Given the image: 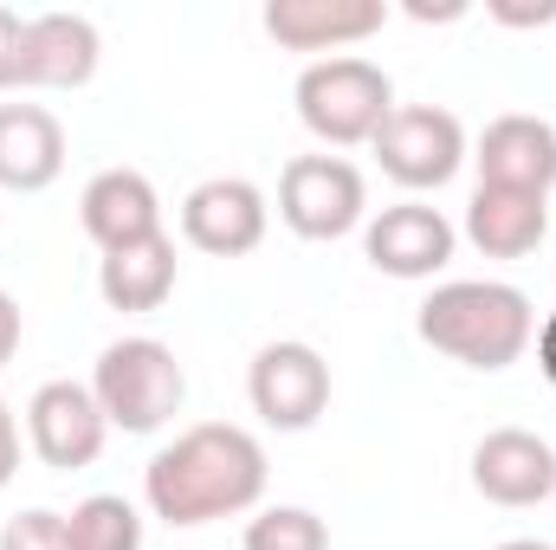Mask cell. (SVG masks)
<instances>
[{"label": "cell", "mask_w": 556, "mask_h": 550, "mask_svg": "<svg viewBox=\"0 0 556 550\" xmlns=\"http://www.w3.org/2000/svg\"><path fill=\"white\" fill-rule=\"evenodd\" d=\"M142 499L175 532L240 518L266 499V447L233 421H201L142 466Z\"/></svg>", "instance_id": "1"}, {"label": "cell", "mask_w": 556, "mask_h": 550, "mask_svg": "<svg viewBox=\"0 0 556 550\" xmlns=\"http://www.w3.org/2000/svg\"><path fill=\"white\" fill-rule=\"evenodd\" d=\"M415 330H420L427 350H440V357H453V363H466V370L498 376V370H511V363L531 350L538 311H531V298H525L518 285H505V278H446V285H433V291L420 298Z\"/></svg>", "instance_id": "2"}, {"label": "cell", "mask_w": 556, "mask_h": 550, "mask_svg": "<svg viewBox=\"0 0 556 550\" xmlns=\"http://www.w3.org/2000/svg\"><path fill=\"white\" fill-rule=\"evenodd\" d=\"M291 104H298V124L330 149H356V142H376V130L389 124L395 111V78L376 65V59H317L298 72L291 85Z\"/></svg>", "instance_id": "3"}, {"label": "cell", "mask_w": 556, "mask_h": 550, "mask_svg": "<svg viewBox=\"0 0 556 550\" xmlns=\"http://www.w3.org/2000/svg\"><path fill=\"white\" fill-rule=\"evenodd\" d=\"M91 396H98V409H104L111 427L155 434L188 402V370L155 337H117V343H104V357L91 370Z\"/></svg>", "instance_id": "4"}, {"label": "cell", "mask_w": 556, "mask_h": 550, "mask_svg": "<svg viewBox=\"0 0 556 550\" xmlns=\"http://www.w3.org/2000/svg\"><path fill=\"white\" fill-rule=\"evenodd\" d=\"M369 214L363 168L343 155H291L278 175V221L298 240H343Z\"/></svg>", "instance_id": "5"}, {"label": "cell", "mask_w": 556, "mask_h": 550, "mask_svg": "<svg viewBox=\"0 0 556 550\" xmlns=\"http://www.w3.org/2000/svg\"><path fill=\"white\" fill-rule=\"evenodd\" d=\"M369 149H376V162H382L389 182L427 195V188H446V182L459 175V162H466V130H459V117L440 111V104H395Z\"/></svg>", "instance_id": "6"}, {"label": "cell", "mask_w": 556, "mask_h": 550, "mask_svg": "<svg viewBox=\"0 0 556 550\" xmlns=\"http://www.w3.org/2000/svg\"><path fill=\"white\" fill-rule=\"evenodd\" d=\"M247 402H253V414L266 427L304 434V427H317V414L330 409V363L311 343L278 337V343H266L253 357V370H247Z\"/></svg>", "instance_id": "7"}, {"label": "cell", "mask_w": 556, "mask_h": 550, "mask_svg": "<svg viewBox=\"0 0 556 550\" xmlns=\"http://www.w3.org/2000/svg\"><path fill=\"white\" fill-rule=\"evenodd\" d=\"M266 221H273V208L247 175H214V182L188 188V201H181V240L194 253H214V260L260 253Z\"/></svg>", "instance_id": "8"}, {"label": "cell", "mask_w": 556, "mask_h": 550, "mask_svg": "<svg viewBox=\"0 0 556 550\" xmlns=\"http://www.w3.org/2000/svg\"><path fill=\"white\" fill-rule=\"evenodd\" d=\"M26 440L52 473L91 466L104 453V440H111V421L98 409L91 383H39L33 402H26Z\"/></svg>", "instance_id": "9"}, {"label": "cell", "mask_w": 556, "mask_h": 550, "mask_svg": "<svg viewBox=\"0 0 556 550\" xmlns=\"http://www.w3.org/2000/svg\"><path fill=\"white\" fill-rule=\"evenodd\" d=\"M453 247H459V227L427 208V201H395L382 208L369 227H363V260L382 278H433L453 266Z\"/></svg>", "instance_id": "10"}, {"label": "cell", "mask_w": 556, "mask_h": 550, "mask_svg": "<svg viewBox=\"0 0 556 550\" xmlns=\"http://www.w3.org/2000/svg\"><path fill=\"white\" fill-rule=\"evenodd\" d=\"M472 486H479V499H492L505 512L544 505V499H556V447L531 427H492L472 447Z\"/></svg>", "instance_id": "11"}, {"label": "cell", "mask_w": 556, "mask_h": 550, "mask_svg": "<svg viewBox=\"0 0 556 550\" xmlns=\"http://www.w3.org/2000/svg\"><path fill=\"white\" fill-rule=\"evenodd\" d=\"M98 26L85 13H33L20 33V85L26 91H78L98 78Z\"/></svg>", "instance_id": "12"}, {"label": "cell", "mask_w": 556, "mask_h": 550, "mask_svg": "<svg viewBox=\"0 0 556 550\" xmlns=\"http://www.w3.org/2000/svg\"><path fill=\"white\" fill-rule=\"evenodd\" d=\"M472 162H479V188L551 195L556 188V124L531 117V111L492 117L485 137H479V149H472Z\"/></svg>", "instance_id": "13"}, {"label": "cell", "mask_w": 556, "mask_h": 550, "mask_svg": "<svg viewBox=\"0 0 556 550\" xmlns=\"http://www.w3.org/2000/svg\"><path fill=\"white\" fill-rule=\"evenodd\" d=\"M78 227L98 240V253H117V247H137L162 234V201H155V182L142 168H98L78 195Z\"/></svg>", "instance_id": "14"}, {"label": "cell", "mask_w": 556, "mask_h": 550, "mask_svg": "<svg viewBox=\"0 0 556 550\" xmlns=\"http://www.w3.org/2000/svg\"><path fill=\"white\" fill-rule=\"evenodd\" d=\"M382 26H389L382 0H273L266 7V33L285 52H343Z\"/></svg>", "instance_id": "15"}, {"label": "cell", "mask_w": 556, "mask_h": 550, "mask_svg": "<svg viewBox=\"0 0 556 550\" xmlns=\"http://www.w3.org/2000/svg\"><path fill=\"white\" fill-rule=\"evenodd\" d=\"M65 175V124L46 104H0V188L39 195Z\"/></svg>", "instance_id": "16"}, {"label": "cell", "mask_w": 556, "mask_h": 550, "mask_svg": "<svg viewBox=\"0 0 556 550\" xmlns=\"http://www.w3.org/2000/svg\"><path fill=\"white\" fill-rule=\"evenodd\" d=\"M551 234V195H518V188H472L466 201V240L485 260H525Z\"/></svg>", "instance_id": "17"}, {"label": "cell", "mask_w": 556, "mask_h": 550, "mask_svg": "<svg viewBox=\"0 0 556 550\" xmlns=\"http://www.w3.org/2000/svg\"><path fill=\"white\" fill-rule=\"evenodd\" d=\"M98 298L111 311H162L175 298V240L155 234L98 260Z\"/></svg>", "instance_id": "18"}, {"label": "cell", "mask_w": 556, "mask_h": 550, "mask_svg": "<svg viewBox=\"0 0 556 550\" xmlns=\"http://www.w3.org/2000/svg\"><path fill=\"white\" fill-rule=\"evenodd\" d=\"M72 550H142V512L124 492H91L65 512Z\"/></svg>", "instance_id": "19"}, {"label": "cell", "mask_w": 556, "mask_h": 550, "mask_svg": "<svg viewBox=\"0 0 556 550\" xmlns=\"http://www.w3.org/2000/svg\"><path fill=\"white\" fill-rule=\"evenodd\" d=\"M240 550H330V525L304 505H266L260 518H247Z\"/></svg>", "instance_id": "20"}, {"label": "cell", "mask_w": 556, "mask_h": 550, "mask_svg": "<svg viewBox=\"0 0 556 550\" xmlns=\"http://www.w3.org/2000/svg\"><path fill=\"white\" fill-rule=\"evenodd\" d=\"M0 550H72V538H65V512H46V505L13 512V518L0 525Z\"/></svg>", "instance_id": "21"}, {"label": "cell", "mask_w": 556, "mask_h": 550, "mask_svg": "<svg viewBox=\"0 0 556 550\" xmlns=\"http://www.w3.org/2000/svg\"><path fill=\"white\" fill-rule=\"evenodd\" d=\"M20 33H26V20L0 7V91L20 85Z\"/></svg>", "instance_id": "22"}, {"label": "cell", "mask_w": 556, "mask_h": 550, "mask_svg": "<svg viewBox=\"0 0 556 550\" xmlns=\"http://www.w3.org/2000/svg\"><path fill=\"white\" fill-rule=\"evenodd\" d=\"M20 473V421H13V409L0 402V486Z\"/></svg>", "instance_id": "23"}, {"label": "cell", "mask_w": 556, "mask_h": 550, "mask_svg": "<svg viewBox=\"0 0 556 550\" xmlns=\"http://www.w3.org/2000/svg\"><path fill=\"white\" fill-rule=\"evenodd\" d=\"M20 330H26V324H20V304H13V298L0 291V370H7L13 357H20Z\"/></svg>", "instance_id": "24"}, {"label": "cell", "mask_w": 556, "mask_h": 550, "mask_svg": "<svg viewBox=\"0 0 556 550\" xmlns=\"http://www.w3.org/2000/svg\"><path fill=\"white\" fill-rule=\"evenodd\" d=\"M492 20H498V26H551L556 0H544V7H492Z\"/></svg>", "instance_id": "25"}, {"label": "cell", "mask_w": 556, "mask_h": 550, "mask_svg": "<svg viewBox=\"0 0 556 550\" xmlns=\"http://www.w3.org/2000/svg\"><path fill=\"white\" fill-rule=\"evenodd\" d=\"M538 370L556 383V317H544V324H538Z\"/></svg>", "instance_id": "26"}, {"label": "cell", "mask_w": 556, "mask_h": 550, "mask_svg": "<svg viewBox=\"0 0 556 550\" xmlns=\"http://www.w3.org/2000/svg\"><path fill=\"white\" fill-rule=\"evenodd\" d=\"M498 550H556V545H544V538H505Z\"/></svg>", "instance_id": "27"}]
</instances>
